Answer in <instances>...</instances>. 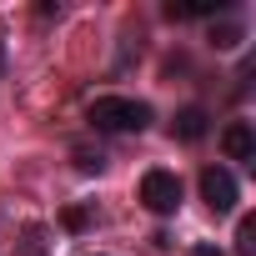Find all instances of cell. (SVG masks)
<instances>
[{
    "label": "cell",
    "instance_id": "obj_10",
    "mask_svg": "<svg viewBox=\"0 0 256 256\" xmlns=\"http://www.w3.org/2000/svg\"><path fill=\"white\" fill-rule=\"evenodd\" d=\"M0 76H6V46H0Z\"/></svg>",
    "mask_w": 256,
    "mask_h": 256
},
{
    "label": "cell",
    "instance_id": "obj_4",
    "mask_svg": "<svg viewBox=\"0 0 256 256\" xmlns=\"http://www.w3.org/2000/svg\"><path fill=\"white\" fill-rule=\"evenodd\" d=\"M221 151L231 161H256V131H251V120H231L226 131H221Z\"/></svg>",
    "mask_w": 256,
    "mask_h": 256
},
{
    "label": "cell",
    "instance_id": "obj_5",
    "mask_svg": "<svg viewBox=\"0 0 256 256\" xmlns=\"http://www.w3.org/2000/svg\"><path fill=\"white\" fill-rule=\"evenodd\" d=\"M206 131H211V116H206L201 106H186V110H176V120H171V136H176V141H186V146H191V141H201Z\"/></svg>",
    "mask_w": 256,
    "mask_h": 256
},
{
    "label": "cell",
    "instance_id": "obj_3",
    "mask_svg": "<svg viewBox=\"0 0 256 256\" xmlns=\"http://www.w3.org/2000/svg\"><path fill=\"white\" fill-rule=\"evenodd\" d=\"M201 201H206L216 216L236 211V176H231L226 166H206V171H201Z\"/></svg>",
    "mask_w": 256,
    "mask_h": 256
},
{
    "label": "cell",
    "instance_id": "obj_7",
    "mask_svg": "<svg viewBox=\"0 0 256 256\" xmlns=\"http://www.w3.org/2000/svg\"><path fill=\"white\" fill-rule=\"evenodd\" d=\"M236 251H241V256L256 251V216H241V226H236Z\"/></svg>",
    "mask_w": 256,
    "mask_h": 256
},
{
    "label": "cell",
    "instance_id": "obj_1",
    "mask_svg": "<svg viewBox=\"0 0 256 256\" xmlns=\"http://www.w3.org/2000/svg\"><path fill=\"white\" fill-rule=\"evenodd\" d=\"M90 126L110 131V136H131V131L151 126V106L131 100V96H100V100H90Z\"/></svg>",
    "mask_w": 256,
    "mask_h": 256
},
{
    "label": "cell",
    "instance_id": "obj_2",
    "mask_svg": "<svg viewBox=\"0 0 256 256\" xmlns=\"http://www.w3.org/2000/svg\"><path fill=\"white\" fill-rule=\"evenodd\" d=\"M141 201H146V211H156V216L181 211V176L166 171V166L146 171V176H141Z\"/></svg>",
    "mask_w": 256,
    "mask_h": 256
},
{
    "label": "cell",
    "instance_id": "obj_8",
    "mask_svg": "<svg viewBox=\"0 0 256 256\" xmlns=\"http://www.w3.org/2000/svg\"><path fill=\"white\" fill-rule=\"evenodd\" d=\"M76 166H80V171H100L106 161H100V151H96V156H90V151H76Z\"/></svg>",
    "mask_w": 256,
    "mask_h": 256
},
{
    "label": "cell",
    "instance_id": "obj_6",
    "mask_svg": "<svg viewBox=\"0 0 256 256\" xmlns=\"http://www.w3.org/2000/svg\"><path fill=\"white\" fill-rule=\"evenodd\" d=\"M211 46H216V50H236V46H241V26H236V20L211 26Z\"/></svg>",
    "mask_w": 256,
    "mask_h": 256
},
{
    "label": "cell",
    "instance_id": "obj_9",
    "mask_svg": "<svg viewBox=\"0 0 256 256\" xmlns=\"http://www.w3.org/2000/svg\"><path fill=\"white\" fill-rule=\"evenodd\" d=\"M186 256H226V251H221V246H216V241H201V246H191V251H186Z\"/></svg>",
    "mask_w": 256,
    "mask_h": 256
}]
</instances>
